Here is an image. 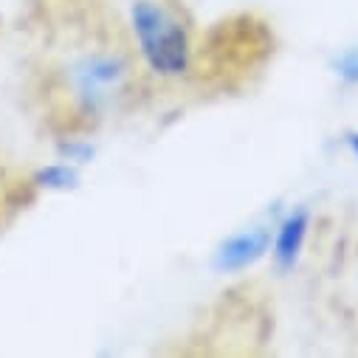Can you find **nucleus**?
I'll return each instance as SVG.
<instances>
[{
  "label": "nucleus",
  "mask_w": 358,
  "mask_h": 358,
  "mask_svg": "<svg viewBox=\"0 0 358 358\" xmlns=\"http://www.w3.org/2000/svg\"><path fill=\"white\" fill-rule=\"evenodd\" d=\"M133 20H136L138 40H141V51L152 62L155 71L178 73L187 65V40H184L181 26L172 17H166L152 3H138L133 12Z\"/></svg>",
  "instance_id": "1"
},
{
  "label": "nucleus",
  "mask_w": 358,
  "mask_h": 358,
  "mask_svg": "<svg viewBox=\"0 0 358 358\" xmlns=\"http://www.w3.org/2000/svg\"><path fill=\"white\" fill-rule=\"evenodd\" d=\"M268 245V231H251V234H243V237H234L223 254H220V265L223 268H243L248 262H254Z\"/></svg>",
  "instance_id": "2"
},
{
  "label": "nucleus",
  "mask_w": 358,
  "mask_h": 358,
  "mask_svg": "<svg viewBox=\"0 0 358 358\" xmlns=\"http://www.w3.org/2000/svg\"><path fill=\"white\" fill-rule=\"evenodd\" d=\"M302 234H305V217H291L285 226H282V237L277 243V254L280 259L291 262L302 245Z\"/></svg>",
  "instance_id": "3"
}]
</instances>
